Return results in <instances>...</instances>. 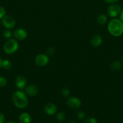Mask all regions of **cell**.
<instances>
[{"label": "cell", "mask_w": 123, "mask_h": 123, "mask_svg": "<svg viewBox=\"0 0 123 123\" xmlns=\"http://www.w3.org/2000/svg\"><path fill=\"white\" fill-rule=\"evenodd\" d=\"M12 102L16 107L19 109H24L27 107L28 101L25 93L18 90L14 91L12 95Z\"/></svg>", "instance_id": "obj_1"}, {"label": "cell", "mask_w": 123, "mask_h": 123, "mask_svg": "<svg viewBox=\"0 0 123 123\" xmlns=\"http://www.w3.org/2000/svg\"><path fill=\"white\" fill-rule=\"evenodd\" d=\"M109 32L115 37H119L123 33V22L118 19L111 20L107 26Z\"/></svg>", "instance_id": "obj_2"}, {"label": "cell", "mask_w": 123, "mask_h": 123, "mask_svg": "<svg viewBox=\"0 0 123 123\" xmlns=\"http://www.w3.org/2000/svg\"><path fill=\"white\" fill-rule=\"evenodd\" d=\"M19 48V44L16 40L11 38L7 40L4 45V50L7 54H12L15 52Z\"/></svg>", "instance_id": "obj_3"}, {"label": "cell", "mask_w": 123, "mask_h": 123, "mask_svg": "<svg viewBox=\"0 0 123 123\" xmlns=\"http://www.w3.org/2000/svg\"><path fill=\"white\" fill-rule=\"evenodd\" d=\"M121 12V7L119 5L116 4L110 5L107 10L108 15L112 18H115L118 16L119 14H120Z\"/></svg>", "instance_id": "obj_4"}, {"label": "cell", "mask_w": 123, "mask_h": 123, "mask_svg": "<svg viewBox=\"0 0 123 123\" xmlns=\"http://www.w3.org/2000/svg\"><path fill=\"white\" fill-rule=\"evenodd\" d=\"M2 23L4 26L8 29L13 28L16 25V20L13 16L10 15L4 16L2 18Z\"/></svg>", "instance_id": "obj_5"}, {"label": "cell", "mask_w": 123, "mask_h": 123, "mask_svg": "<svg viewBox=\"0 0 123 123\" xmlns=\"http://www.w3.org/2000/svg\"><path fill=\"white\" fill-rule=\"evenodd\" d=\"M35 63L40 67H44L49 62V58L45 54H39L35 58Z\"/></svg>", "instance_id": "obj_6"}, {"label": "cell", "mask_w": 123, "mask_h": 123, "mask_svg": "<svg viewBox=\"0 0 123 123\" xmlns=\"http://www.w3.org/2000/svg\"><path fill=\"white\" fill-rule=\"evenodd\" d=\"M66 105L71 109H78L82 105L81 100L76 97H71L66 100Z\"/></svg>", "instance_id": "obj_7"}, {"label": "cell", "mask_w": 123, "mask_h": 123, "mask_svg": "<svg viewBox=\"0 0 123 123\" xmlns=\"http://www.w3.org/2000/svg\"><path fill=\"white\" fill-rule=\"evenodd\" d=\"M15 85L17 88L22 90L26 87L27 85V80L23 76H18L15 79Z\"/></svg>", "instance_id": "obj_8"}, {"label": "cell", "mask_w": 123, "mask_h": 123, "mask_svg": "<svg viewBox=\"0 0 123 123\" xmlns=\"http://www.w3.org/2000/svg\"><path fill=\"white\" fill-rule=\"evenodd\" d=\"M13 36L16 39L19 40H25L27 37V32L24 29H17L13 32Z\"/></svg>", "instance_id": "obj_9"}, {"label": "cell", "mask_w": 123, "mask_h": 123, "mask_svg": "<svg viewBox=\"0 0 123 123\" xmlns=\"http://www.w3.org/2000/svg\"><path fill=\"white\" fill-rule=\"evenodd\" d=\"M57 108L55 105L53 103H49L45 105L44 107V111L47 115H53L57 112Z\"/></svg>", "instance_id": "obj_10"}, {"label": "cell", "mask_w": 123, "mask_h": 123, "mask_svg": "<svg viewBox=\"0 0 123 123\" xmlns=\"http://www.w3.org/2000/svg\"><path fill=\"white\" fill-rule=\"evenodd\" d=\"M38 91V87L34 84H30V85H28L25 89V92H26L27 95L30 96V97H34V96H36Z\"/></svg>", "instance_id": "obj_11"}, {"label": "cell", "mask_w": 123, "mask_h": 123, "mask_svg": "<svg viewBox=\"0 0 123 123\" xmlns=\"http://www.w3.org/2000/svg\"><path fill=\"white\" fill-rule=\"evenodd\" d=\"M102 42V37L98 34L94 35L90 40V44L94 48H97L100 46Z\"/></svg>", "instance_id": "obj_12"}, {"label": "cell", "mask_w": 123, "mask_h": 123, "mask_svg": "<svg viewBox=\"0 0 123 123\" xmlns=\"http://www.w3.org/2000/svg\"><path fill=\"white\" fill-rule=\"evenodd\" d=\"M19 120L20 123H31V117L28 113L23 112L19 115Z\"/></svg>", "instance_id": "obj_13"}, {"label": "cell", "mask_w": 123, "mask_h": 123, "mask_svg": "<svg viewBox=\"0 0 123 123\" xmlns=\"http://www.w3.org/2000/svg\"><path fill=\"white\" fill-rule=\"evenodd\" d=\"M12 66V62L8 60H1L0 62V67L6 70H9Z\"/></svg>", "instance_id": "obj_14"}, {"label": "cell", "mask_w": 123, "mask_h": 123, "mask_svg": "<svg viewBox=\"0 0 123 123\" xmlns=\"http://www.w3.org/2000/svg\"><path fill=\"white\" fill-rule=\"evenodd\" d=\"M121 68V64L118 61H113L110 64V69L113 72H118Z\"/></svg>", "instance_id": "obj_15"}, {"label": "cell", "mask_w": 123, "mask_h": 123, "mask_svg": "<svg viewBox=\"0 0 123 123\" xmlns=\"http://www.w3.org/2000/svg\"><path fill=\"white\" fill-rule=\"evenodd\" d=\"M107 18L106 17V15L103 14H101L100 15H98L96 18V22H97L98 24L99 25H103L107 22Z\"/></svg>", "instance_id": "obj_16"}, {"label": "cell", "mask_w": 123, "mask_h": 123, "mask_svg": "<svg viewBox=\"0 0 123 123\" xmlns=\"http://www.w3.org/2000/svg\"><path fill=\"white\" fill-rule=\"evenodd\" d=\"M56 118L57 119V120L60 121H63L66 119V115L63 112H58L57 114Z\"/></svg>", "instance_id": "obj_17"}, {"label": "cell", "mask_w": 123, "mask_h": 123, "mask_svg": "<svg viewBox=\"0 0 123 123\" xmlns=\"http://www.w3.org/2000/svg\"><path fill=\"white\" fill-rule=\"evenodd\" d=\"M61 94L64 97H68L70 94L69 90L67 88H63L61 90Z\"/></svg>", "instance_id": "obj_18"}, {"label": "cell", "mask_w": 123, "mask_h": 123, "mask_svg": "<svg viewBox=\"0 0 123 123\" xmlns=\"http://www.w3.org/2000/svg\"><path fill=\"white\" fill-rule=\"evenodd\" d=\"M84 123H98L97 120L92 117H89L84 120Z\"/></svg>", "instance_id": "obj_19"}, {"label": "cell", "mask_w": 123, "mask_h": 123, "mask_svg": "<svg viewBox=\"0 0 123 123\" xmlns=\"http://www.w3.org/2000/svg\"><path fill=\"white\" fill-rule=\"evenodd\" d=\"M7 84V79L2 76H0V87L6 86Z\"/></svg>", "instance_id": "obj_20"}, {"label": "cell", "mask_w": 123, "mask_h": 123, "mask_svg": "<svg viewBox=\"0 0 123 123\" xmlns=\"http://www.w3.org/2000/svg\"><path fill=\"white\" fill-rule=\"evenodd\" d=\"M77 118H78V120H83V119L84 118V117H85V114H84V112L79 111L77 112Z\"/></svg>", "instance_id": "obj_21"}, {"label": "cell", "mask_w": 123, "mask_h": 123, "mask_svg": "<svg viewBox=\"0 0 123 123\" xmlns=\"http://www.w3.org/2000/svg\"><path fill=\"white\" fill-rule=\"evenodd\" d=\"M3 36H4L5 38H9L12 36V32L10 30H5L3 32Z\"/></svg>", "instance_id": "obj_22"}, {"label": "cell", "mask_w": 123, "mask_h": 123, "mask_svg": "<svg viewBox=\"0 0 123 123\" xmlns=\"http://www.w3.org/2000/svg\"><path fill=\"white\" fill-rule=\"evenodd\" d=\"M47 55L48 56H51V55H53L54 54V49L53 48H48L47 49V51H46Z\"/></svg>", "instance_id": "obj_23"}, {"label": "cell", "mask_w": 123, "mask_h": 123, "mask_svg": "<svg viewBox=\"0 0 123 123\" xmlns=\"http://www.w3.org/2000/svg\"><path fill=\"white\" fill-rule=\"evenodd\" d=\"M6 14V10L4 8L2 7H0V19L3 18Z\"/></svg>", "instance_id": "obj_24"}, {"label": "cell", "mask_w": 123, "mask_h": 123, "mask_svg": "<svg viewBox=\"0 0 123 123\" xmlns=\"http://www.w3.org/2000/svg\"><path fill=\"white\" fill-rule=\"evenodd\" d=\"M5 121V117L4 115L2 114L1 112H0V123H4Z\"/></svg>", "instance_id": "obj_25"}, {"label": "cell", "mask_w": 123, "mask_h": 123, "mask_svg": "<svg viewBox=\"0 0 123 123\" xmlns=\"http://www.w3.org/2000/svg\"><path fill=\"white\" fill-rule=\"evenodd\" d=\"M106 2L109 4H113L115 3V2H116L117 1H118L119 0H104Z\"/></svg>", "instance_id": "obj_26"}, {"label": "cell", "mask_w": 123, "mask_h": 123, "mask_svg": "<svg viewBox=\"0 0 123 123\" xmlns=\"http://www.w3.org/2000/svg\"><path fill=\"white\" fill-rule=\"evenodd\" d=\"M120 20L123 22V10L120 13Z\"/></svg>", "instance_id": "obj_27"}, {"label": "cell", "mask_w": 123, "mask_h": 123, "mask_svg": "<svg viewBox=\"0 0 123 123\" xmlns=\"http://www.w3.org/2000/svg\"><path fill=\"white\" fill-rule=\"evenodd\" d=\"M69 123H76L75 121H74V120H71V121H69Z\"/></svg>", "instance_id": "obj_28"}, {"label": "cell", "mask_w": 123, "mask_h": 123, "mask_svg": "<svg viewBox=\"0 0 123 123\" xmlns=\"http://www.w3.org/2000/svg\"><path fill=\"white\" fill-rule=\"evenodd\" d=\"M7 123H15V122H14V121H8V122H7Z\"/></svg>", "instance_id": "obj_29"}, {"label": "cell", "mask_w": 123, "mask_h": 123, "mask_svg": "<svg viewBox=\"0 0 123 123\" xmlns=\"http://www.w3.org/2000/svg\"><path fill=\"white\" fill-rule=\"evenodd\" d=\"M1 58H0V62H1Z\"/></svg>", "instance_id": "obj_30"}, {"label": "cell", "mask_w": 123, "mask_h": 123, "mask_svg": "<svg viewBox=\"0 0 123 123\" xmlns=\"http://www.w3.org/2000/svg\"></svg>", "instance_id": "obj_31"}]
</instances>
